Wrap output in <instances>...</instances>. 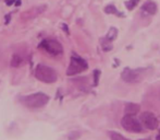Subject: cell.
<instances>
[{
  "instance_id": "6da1fadb",
  "label": "cell",
  "mask_w": 160,
  "mask_h": 140,
  "mask_svg": "<svg viewBox=\"0 0 160 140\" xmlns=\"http://www.w3.org/2000/svg\"><path fill=\"white\" fill-rule=\"evenodd\" d=\"M34 74H35V78L37 80L42 81L44 83H53L58 79V74L55 69L42 64L36 66Z\"/></svg>"
},
{
  "instance_id": "7a4b0ae2",
  "label": "cell",
  "mask_w": 160,
  "mask_h": 140,
  "mask_svg": "<svg viewBox=\"0 0 160 140\" xmlns=\"http://www.w3.org/2000/svg\"><path fill=\"white\" fill-rule=\"evenodd\" d=\"M49 102V96L42 92L33 93L21 98V103L28 108H40Z\"/></svg>"
},
{
  "instance_id": "3957f363",
  "label": "cell",
  "mask_w": 160,
  "mask_h": 140,
  "mask_svg": "<svg viewBox=\"0 0 160 140\" xmlns=\"http://www.w3.org/2000/svg\"><path fill=\"white\" fill-rule=\"evenodd\" d=\"M87 68H88L87 62L83 58L78 57V55L73 54L71 56V62H70V66L68 68L67 74L68 76H74V74H78L80 72L84 71Z\"/></svg>"
},
{
  "instance_id": "277c9868",
  "label": "cell",
  "mask_w": 160,
  "mask_h": 140,
  "mask_svg": "<svg viewBox=\"0 0 160 140\" xmlns=\"http://www.w3.org/2000/svg\"><path fill=\"white\" fill-rule=\"evenodd\" d=\"M39 47L49 53L50 55L58 56L61 55L63 53V47L60 44V42H58L57 40H52V38H48V40H44L39 44Z\"/></svg>"
},
{
  "instance_id": "5b68a950",
  "label": "cell",
  "mask_w": 160,
  "mask_h": 140,
  "mask_svg": "<svg viewBox=\"0 0 160 140\" xmlns=\"http://www.w3.org/2000/svg\"><path fill=\"white\" fill-rule=\"evenodd\" d=\"M121 125L125 130L131 132H142L143 126L132 115H124L121 119Z\"/></svg>"
},
{
  "instance_id": "8992f818",
  "label": "cell",
  "mask_w": 160,
  "mask_h": 140,
  "mask_svg": "<svg viewBox=\"0 0 160 140\" xmlns=\"http://www.w3.org/2000/svg\"><path fill=\"white\" fill-rule=\"evenodd\" d=\"M121 78L123 81L128 83H136L141 80V69L125 68L121 72Z\"/></svg>"
},
{
  "instance_id": "52a82bcc",
  "label": "cell",
  "mask_w": 160,
  "mask_h": 140,
  "mask_svg": "<svg viewBox=\"0 0 160 140\" xmlns=\"http://www.w3.org/2000/svg\"><path fill=\"white\" fill-rule=\"evenodd\" d=\"M141 121H142V124H143L144 127H146L147 129L154 130L158 127V119H157L156 116L150 112L142 113Z\"/></svg>"
},
{
  "instance_id": "ba28073f",
  "label": "cell",
  "mask_w": 160,
  "mask_h": 140,
  "mask_svg": "<svg viewBox=\"0 0 160 140\" xmlns=\"http://www.w3.org/2000/svg\"><path fill=\"white\" fill-rule=\"evenodd\" d=\"M47 9V6L46 4H42V6H38V7H33L31 8L30 10H26L24 13H22V19L24 20H32V19H35L37 18L38 15L42 14L44 11H46Z\"/></svg>"
},
{
  "instance_id": "9c48e42d",
  "label": "cell",
  "mask_w": 160,
  "mask_h": 140,
  "mask_svg": "<svg viewBox=\"0 0 160 140\" xmlns=\"http://www.w3.org/2000/svg\"><path fill=\"white\" fill-rule=\"evenodd\" d=\"M141 10L143 11L144 13H146V14L154 15V14H156V12H157V4H156V2L152 1V0H147V1L142 6Z\"/></svg>"
},
{
  "instance_id": "30bf717a",
  "label": "cell",
  "mask_w": 160,
  "mask_h": 140,
  "mask_svg": "<svg viewBox=\"0 0 160 140\" xmlns=\"http://www.w3.org/2000/svg\"><path fill=\"white\" fill-rule=\"evenodd\" d=\"M139 110H141V107H139L138 104L128 103L124 108V113H125V115H132V116H135L136 114H138Z\"/></svg>"
},
{
  "instance_id": "8fae6325",
  "label": "cell",
  "mask_w": 160,
  "mask_h": 140,
  "mask_svg": "<svg viewBox=\"0 0 160 140\" xmlns=\"http://www.w3.org/2000/svg\"><path fill=\"white\" fill-rule=\"evenodd\" d=\"M105 12L107 13V14H114L119 18H124L125 17L124 13L121 12V11H119V9L116 8L113 4H108V6L105 8Z\"/></svg>"
},
{
  "instance_id": "7c38bea8",
  "label": "cell",
  "mask_w": 160,
  "mask_h": 140,
  "mask_svg": "<svg viewBox=\"0 0 160 140\" xmlns=\"http://www.w3.org/2000/svg\"><path fill=\"white\" fill-rule=\"evenodd\" d=\"M24 60L22 58V56H20L19 54H14L11 58V62H10V65L11 67H14V68H19L23 65Z\"/></svg>"
},
{
  "instance_id": "4fadbf2b",
  "label": "cell",
  "mask_w": 160,
  "mask_h": 140,
  "mask_svg": "<svg viewBox=\"0 0 160 140\" xmlns=\"http://www.w3.org/2000/svg\"><path fill=\"white\" fill-rule=\"evenodd\" d=\"M100 45L102 47V49L105 51H109L112 49V44H111V40H109L108 38H100Z\"/></svg>"
},
{
  "instance_id": "5bb4252c",
  "label": "cell",
  "mask_w": 160,
  "mask_h": 140,
  "mask_svg": "<svg viewBox=\"0 0 160 140\" xmlns=\"http://www.w3.org/2000/svg\"><path fill=\"white\" fill-rule=\"evenodd\" d=\"M117 36H118V29L112 26V28H110V30L108 31L107 35H106V38H108V40L112 42L113 40H116Z\"/></svg>"
},
{
  "instance_id": "9a60e30c",
  "label": "cell",
  "mask_w": 160,
  "mask_h": 140,
  "mask_svg": "<svg viewBox=\"0 0 160 140\" xmlns=\"http://www.w3.org/2000/svg\"><path fill=\"white\" fill-rule=\"evenodd\" d=\"M139 1H141V0H128V1L125 2V7H127L128 10L131 11V10H133L137 4H138Z\"/></svg>"
},
{
  "instance_id": "2e32d148",
  "label": "cell",
  "mask_w": 160,
  "mask_h": 140,
  "mask_svg": "<svg viewBox=\"0 0 160 140\" xmlns=\"http://www.w3.org/2000/svg\"><path fill=\"white\" fill-rule=\"evenodd\" d=\"M110 139L111 140H130V139L125 138L124 136H122V135L118 134V132H110Z\"/></svg>"
},
{
  "instance_id": "e0dca14e",
  "label": "cell",
  "mask_w": 160,
  "mask_h": 140,
  "mask_svg": "<svg viewBox=\"0 0 160 140\" xmlns=\"http://www.w3.org/2000/svg\"><path fill=\"white\" fill-rule=\"evenodd\" d=\"M99 74H100V71L99 70H95L94 71V84L97 85L98 84V80H99Z\"/></svg>"
},
{
  "instance_id": "ac0fdd59",
  "label": "cell",
  "mask_w": 160,
  "mask_h": 140,
  "mask_svg": "<svg viewBox=\"0 0 160 140\" xmlns=\"http://www.w3.org/2000/svg\"><path fill=\"white\" fill-rule=\"evenodd\" d=\"M4 19H6V22H4V23H6V24L10 23V21H11V13H8V14L4 17Z\"/></svg>"
},
{
  "instance_id": "d6986e66",
  "label": "cell",
  "mask_w": 160,
  "mask_h": 140,
  "mask_svg": "<svg viewBox=\"0 0 160 140\" xmlns=\"http://www.w3.org/2000/svg\"><path fill=\"white\" fill-rule=\"evenodd\" d=\"M4 2H6L7 6H12V4H14L15 0H4Z\"/></svg>"
},
{
  "instance_id": "ffe728a7",
  "label": "cell",
  "mask_w": 160,
  "mask_h": 140,
  "mask_svg": "<svg viewBox=\"0 0 160 140\" xmlns=\"http://www.w3.org/2000/svg\"><path fill=\"white\" fill-rule=\"evenodd\" d=\"M62 29H63V30L65 31V32H67L68 34H69V30H68V26H67V24H62Z\"/></svg>"
},
{
  "instance_id": "44dd1931",
  "label": "cell",
  "mask_w": 160,
  "mask_h": 140,
  "mask_svg": "<svg viewBox=\"0 0 160 140\" xmlns=\"http://www.w3.org/2000/svg\"><path fill=\"white\" fill-rule=\"evenodd\" d=\"M21 0H15V6H17V7H19V6H21Z\"/></svg>"
},
{
  "instance_id": "7402d4cb",
  "label": "cell",
  "mask_w": 160,
  "mask_h": 140,
  "mask_svg": "<svg viewBox=\"0 0 160 140\" xmlns=\"http://www.w3.org/2000/svg\"><path fill=\"white\" fill-rule=\"evenodd\" d=\"M157 140H160V132H159L158 136H157Z\"/></svg>"
},
{
  "instance_id": "603a6c76",
  "label": "cell",
  "mask_w": 160,
  "mask_h": 140,
  "mask_svg": "<svg viewBox=\"0 0 160 140\" xmlns=\"http://www.w3.org/2000/svg\"><path fill=\"white\" fill-rule=\"evenodd\" d=\"M141 140H152V139H141Z\"/></svg>"
},
{
  "instance_id": "cb8c5ba5",
  "label": "cell",
  "mask_w": 160,
  "mask_h": 140,
  "mask_svg": "<svg viewBox=\"0 0 160 140\" xmlns=\"http://www.w3.org/2000/svg\"><path fill=\"white\" fill-rule=\"evenodd\" d=\"M159 99H160V91H159Z\"/></svg>"
}]
</instances>
